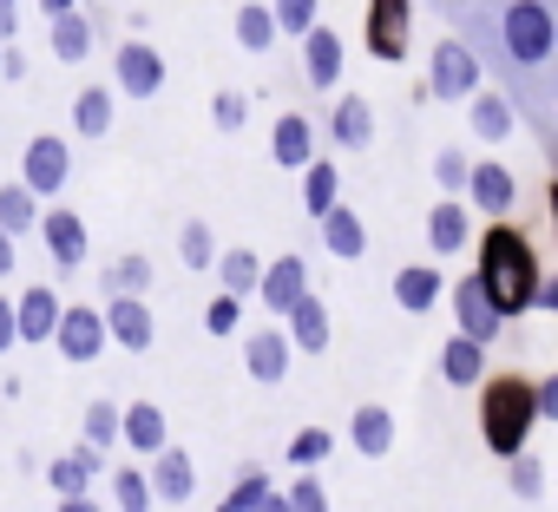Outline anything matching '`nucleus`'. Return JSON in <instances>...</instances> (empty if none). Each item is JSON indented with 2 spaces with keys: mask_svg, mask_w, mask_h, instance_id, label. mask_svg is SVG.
Instances as JSON below:
<instances>
[{
  "mask_svg": "<svg viewBox=\"0 0 558 512\" xmlns=\"http://www.w3.org/2000/svg\"><path fill=\"white\" fill-rule=\"evenodd\" d=\"M99 473H106V453H93V447H66V453L47 460V486H53V499H93Z\"/></svg>",
  "mask_w": 558,
  "mask_h": 512,
  "instance_id": "dca6fc26",
  "label": "nucleus"
},
{
  "mask_svg": "<svg viewBox=\"0 0 558 512\" xmlns=\"http://www.w3.org/2000/svg\"><path fill=\"white\" fill-rule=\"evenodd\" d=\"M53 512H106V505H99V499H60Z\"/></svg>",
  "mask_w": 558,
  "mask_h": 512,
  "instance_id": "6e6d98bb",
  "label": "nucleus"
},
{
  "mask_svg": "<svg viewBox=\"0 0 558 512\" xmlns=\"http://www.w3.org/2000/svg\"><path fill=\"white\" fill-rule=\"evenodd\" d=\"M269 14H276V34L310 40L323 27V0H269Z\"/></svg>",
  "mask_w": 558,
  "mask_h": 512,
  "instance_id": "58836bf2",
  "label": "nucleus"
},
{
  "mask_svg": "<svg viewBox=\"0 0 558 512\" xmlns=\"http://www.w3.org/2000/svg\"><path fill=\"white\" fill-rule=\"evenodd\" d=\"M362 40H368V60L401 66V60H408V47H414V0H368V14H362Z\"/></svg>",
  "mask_w": 558,
  "mask_h": 512,
  "instance_id": "39448f33",
  "label": "nucleus"
},
{
  "mask_svg": "<svg viewBox=\"0 0 558 512\" xmlns=\"http://www.w3.org/2000/svg\"><path fill=\"white\" fill-rule=\"evenodd\" d=\"M538 420L558 427V375H538Z\"/></svg>",
  "mask_w": 558,
  "mask_h": 512,
  "instance_id": "8fccbe9b",
  "label": "nucleus"
},
{
  "mask_svg": "<svg viewBox=\"0 0 558 512\" xmlns=\"http://www.w3.org/2000/svg\"><path fill=\"white\" fill-rule=\"evenodd\" d=\"M47 40H53V60L80 66V60L93 53V21H86V14H66V21H53V27H47Z\"/></svg>",
  "mask_w": 558,
  "mask_h": 512,
  "instance_id": "e433bc0d",
  "label": "nucleus"
},
{
  "mask_svg": "<svg viewBox=\"0 0 558 512\" xmlns=\"http://www.w3.org/2000/svg\"><path fill=\"white\" fill-rule=\"evenodd\" d=\"M60 316H66V303H60V290H53V283H27V290L14 296V329H21V342H27V349H53Z\"/></svg>",
  "mask_w": 558,
  "mask_h": 512,
  "instance_id": "f8f14e48",
  "label": "nucleus"
},
{
  "mask_svg": "<svg viewBox=\"0 0 558 512\" xmlns=\"http://www.w3.org/2000/svg\"><path fill=\"white\" fill-rule=\"evenodd\" d=\"M112 512H151L158 499H151V479H145V466H112Z\"/></svg>",
  "mask_w": 558,
  "mask_h": 512,
  "instance_id": "4c0bfd02",
  "label": "nucleus"
},
{
  "mask_svg": "<svg viewBox=\"0 0 558 512\" xmlns=\"http://www.w3.org/2000/svg\"><path fill=\"white\" fill-rule=\"evenodd\" d=\"M66 178H73V145H66L60 132H40V138H27V151H21V184H27L40 204H60Z\"/></svg>",
  "mask_w": 558,
  "mask_h": 512,
  "instance_id": "423d86ee",
  "label": "nucleus"
},
{
  "mask_svg": "<svg viewBox=\"0 0 558 512\" xmlns=\"http://www.w3.org/2000/svg\"><path fill=\"white\" fill-rule=\"evenodd\" d=\"M290 362H296V349H290L283 329H250V336H243V368H250V381L283 388V381H290Z\"/></svg>",
  "mask_w": 558,
  "mask_h": 512,
  "instance_id": "2eb2a0df",
  "label": "nucleus"
},
{
  "mask_svg": "<svg viewBox=\"0 0 558 512\" xmlns=\"http://www.w3.org/2000/svg\"><path fill=\"white\" fill-rule=\"evenodd\" d=\"M145 479H151V499H165V505H191V492H197V466L184 447H165L158 460H145Z\"/></svg>",
  "mask_w": 558,
  "mask_h": 512,
  "instance_id": "5701e85b",
  "label": "nucleus"
},
{
  "mask_svg": "<svg viewBox=\"0 0 558 512\" xmlns=\"http://www.w3.org/2000/svg\"><path fill=\"white\" fill-rule=\"evenodd\" d=\"M8 277H21V243L0 230V283H8Z\"/></svg>",
  "mask_w": 558,
  "mask_h": 512,
  "instance_id": "3c124183",
  "label": "nucleus"
},
{
  "mask_svg": "<svg viewBox=\"0 0 558 512\" xmlns=\"http://www.w3.org/2000/svg\"><path fill=\"white\" fill-rule=\"evenodd\" d=\"M40 243H47V256H53L60 270H80L86 256H93L86 217H80V210H66V204H47V217H40Z\"/></svg>",
  "mask_w": 558,
  "mask_h": 512,
  "instance_id": "ddd939ff",
  "label": "nucleus"
},
{
  "mask_svg": "<svg viewBox=\"0 0 558 512\" xmlns=\"http://www.w3.org/2000/svg\"><path fill=\"white\" fill-rule=\"evenodd\" d=\"M532 427H538V381L525 375H486L480 381V440L499 460L532 453Z\"/></svg>",
  "mask_w": 558,
  "mask_h": 512,
  "instance_id": "f03ea898",
  "label": "nucleus"
},
{
  "mask_svg": "<svg viewBox=\"0 0 558 512\" xmlns=\"http://www.w3.org/2000/svg\"><path fill=\"white\" fill-rule=\"evenodd\" d=\"M473 277H480V290L493 296V309H499L506 322H512V316H525V309L538 303V283H545L538 249L525 243V230H519V223H486V230H480Z\"/></svg>",
  "mask_w": 558,
  "mask_h": 512,
  "instance_id": "f257e3e1",
  "label": "nucleus"
},
{
  "mask_svg": "<svg viewBox=\"0 0 558 512\" xmlns=\"http://www.w3.org/2000/svg\"><path fill=\"white\" fill-rule=\"evenodd\" d=\"M112 119H119V93L112 86H80V99H73V138H106Z\"/></svg>",
  "mask_w": 558,
  "mask_h": 512,
  "instance_id": "cd10ccee",
  "label": "nucleus"
},
{
  "mask_svg": "<svg viewBox=\"0 0 558 512\" xmlns=\"http://www.w3.org/2000/svg\"><path fill=\"white\" fill-rule=\"evenodd\" d=\"M466 125H473V138H486V145L512 138V99L493 93V86H480V93L466 99Z\"/></svg>",
  "mask_w": 558,
  "mask_h": 512,
  "instance_id": "c85d7f7f",
  "label": "nucleus"
},
{
  "mask_svg": "<svg viewBox=\"0 0 558 512\" xmlns=\"http://www.w3.org/2000/svg\"><path fill=\"white\" fill-rule=\"evenodd\" d=\"M532 309H545V316H558V277H545V283H538V303H532Z\"/></svg>",
  "mask_w": 558,
  "mask_h": 512,
  "instance_id": "864d4df0",
  "label": "nucleus"
},
{
  "mask_svg": "<svg viewBox=\"0 0 558 512\" xmlns=\"http://www.w3.org/2000/svg\"><path fill=\"white\" fill-rule=\"evenodd\" d=\"M342 53H349V47H342V34L323 21V27L303 40V80H310L316 93H336V80H342Z\"/></svg>",
  "mask_w": 558,
  "mask_h": 512,
  "instance_id": "393cba45",
  "label": "nucleus"
},
{
  "mask_svg": "<svg viewBox=\"0 0 558 512\" xmlns=\"http://www.w3.org/2000/svg\"><path fill=\"white\" fill-rule=\"evenodd\" d=\"M329 145L336 151H368L375 145V106L362 93H342L336 112H329Z\"/></svg>",
  "mask_w": 558,
  "mask_h": 512,
  "instance_id": "b1692460",
  "label": "nucleus"
},
{
  "mask_svg": "<svg viewBox=\"0 0 558 512\" xmlns=\"http://www.w3.org/2000/svg\"><path fill=\"white\" fill-rule=\"evenodd\" d=\"M283 499H290V512H329V486H323L316 473H296V479L283 486Z\"/></svg>",
  "mask_w": 558,
  "mask_h": 512,
  "instance_id": "a18cd8bd",
  "label": "nucleus"
},
{
  "mask_svg": "<svg viewBox=\"0 0 558 512\" xmlns=\"http://www.w3.org/2000/svg\"><path fill=\"white\" fill-rule=\"evenodd\" d=\"M480 86H486V80H480V60H473V47H466V40H434L421 93H427V99H440V106H466Z\"/></svg>",
  "mask_w": 558,
  "mask_h": 512,
  "instance_id": "20e7f679",
  "label": "nucleus"
},
{
  "mask_svg": "<svg viewBox=\"0 0 558 512\" xmlns=\"http://www.w3.org/2000/svg\"><path fill=\"white\" fill-rule=\"evenodd\" d=\"M336 204H342V171H336V158H316V164L303 171V210L323 223Z\"/></svg>",
  "mask_w": 558,
  "mask_h": 512,
  "instance_id": "473e14b6",
  "label": "nucleus"
},
{
  "mask_svg": "<svg viewBox=\"0 0 558 512\" xmlns=\"http://www.w3.org/2000/svg\"><path fill=\"white\" fill-rule=\"evenodd\" d=\"M210 125H217L223 138H236V132L250 125V93H236V86H223V93H210Z\"/></svg>",
  "mask_w": 558,
  "mask_h": 512,
  "instance_id": "37998d69",
  "label": "nucleus"
},
{
  "mask_svg": "<svg viewBox=\"0 0 558 512\" xmlns=\"http://www.w3.org/2000/svg\"><path fill=\"white\" fill-rule=\"evenodd\" d=\"M21 34V0H0V47H14Z\"/></svg>",
  "mask_w": 558,
  "mask_h": 512,
  "instance_id": "603ef678",
  "label": "nucleus"
},
{
  "mask_svg": "<svg viewBox=\"0 0 558 512\" xmlns=\"http://www.w3.org/2000/svg\"><path fill=\"white\" fill-rule=\"evenodd\" d=\"M53 349H60V362H73V368L99 362V355H106V309L66 303V316H60V329H53Z\"/></svg>",
  "mask_w": 558,
  "mask_h": 512,
  "instance_id": "9d476101",
  "label": "nucleus"
},
{
  "mask_svg": "<svg viewBox=\"0 0 558 512\" xmlns=\"http://www.w3.org/2000/svg\"><path fill=\"white\" fill-rule=\"evenodd\" d=\"M499 47L512 66H545L551 47H558V14L545 8V0H512V8L499 14Z\"/></svg>",
  "mask_w": 558,
  "mask_h": 512,
  "instance_id": "7ed1b4c3",
  "label": "nucleus"
},
{
  "mask_svg": "<svg viewBox=\"0 0 558 512\" xmlns=\"http://www.w3.org/2000/svg\"><path fill=\"white\" fill-rule=\"evenodd\" d=\"M256 512H290V499H283V486H276V492H269V499H263Z\"/></svg>",
  "mask_w": 558,
  "mask_h": 512,
  "instance_id": "4d7b16f0",
  "label": "nucleus"
},
{
  "mask_svg": "<svg viewBox=\"0 0 558 512\" xmlns=\"http://www.w3.org/2000/svg\"><path fill=\"white\" fill-rule=\"evenodd\" d=\"M178 264L197 270V277L217 270V230H210V217H184L178 223Z\"/></svg>",
  "mask_w": 558,
  "mask_h": 512,
  "instance_id": "2f4dec72",
  "label": "nucleus"
},
{
  "mask_svg": "<svg viewBox=\"0 0 558 512\" xmlns=\"http://www.w3.org/2000/svg\"><path fill=\"white\" fill-rule=\"evenodd\" d=\"M323 249L336 256V264H362V256H368V217L349 210V204H336L323 217Z\"/></svg>",
  "mask_w": 558,
  "mask_h": 512,
  "instance_id": "a878e982",
  "label": "nucleus"
},
{
  "mask_svg": "<svg viewBox=\"0 0 558 512\" xmlns=\"http://www.w3.org/2000/svg\"><path fill=\"white\" fill-rule=\"evenodd\" d=\"M40 217H47V204L21 184V178H8V184H0V230H8L14 243L27 236V230H40Z\"/></svg>",
  "mask_w": 558,
  "mask_h": 512,
  "instance_id": "7c9ffc66",
  "label": "nucleus"
},
{
  "mask_svg": "<svg viewBox=\"0 0 558 512\" xmlns=\"http://www.w3.org/2000/svg\"><path fill=\"white\" fill-rule=\"evenodd\" d=\"M303 296H310V264H303L296 249H283L276 264H263V290H256L263 316H276V322H283V316H290Z\"/></svg>",
  "mask_w": 558,
  "mask_h": 512,
  "instance_id": "9b49d317",
  "label": "nucleus"
},
{
  "mask_svg": "<svg viewBox=\"0 0 558 512\" xmlns=\"http://www.w3.org/2000/svg\"><path fill=\"white\" fill-rule=\"evenodd\" d=\"M165 80H171V66H165V53H158L151 40H125V47L112 53V93H119V99H158Z\"/></svg>",
  "mask_w": 558,
  "mask_h": 512,
  "instance_id": "0eeeda50",
  "label": "nucleus"
},
{
  "mask_svg": "<svg viewBox=\"0 0 558 512\" xmlns=\"http://www.w3.org/2000/svg\"><path fill=\"white\" fill-rule=\"evenodd\" d=\"M434 184H440V197H466V184H473V158H466L460 145L434 151Z\"/></svg>",
  "mask_w": 558,
  "mask_h": 512,
  "instance_id": "a19ab883",
  "label": "nucleus"
},
{
  "mask_svg": "<svg viewBox=\"0 0 558 512\" xmlns=\"http://www.w3.org/2000/svg\"><path fill=\"white\" fill-rule=\"evenodd\" d=\"M40 14H47V27H53V21H66V14H80V0H40Z\"/></svg>",
  "mask_w": 558,
  "mask_h": 512,
  "instance_id": "5fc2aeb1",
  "label": "nucleus"
},
{
  "mask_svg": "<svg viewBox=\"0 0 558 512\" xmlns=\"http://www.w3.org/2000/svg\"><path fill=\"white\" fill-rule=\"evenodd\" d=\"M466 204H473V217L506 223L512 204H519V178H512L499 158H480V164H473V184H466Z\"/></svg>",
  "mask_w": 558,
  "mask_h": 512,
  "instance_id": "4468645a",
  "label": "nucleus"
},
{
  "mask_svg": "<svg viewBox=\"0 0 558 512\" xmlns=\"http://www.w3.org/2000/svg\"><path fill=\"white\" fill-rule=\"evenodd\" d=\"M8 349H21V329H14V296L0 290V355H8Z\"/></svg>",
  "mask_w": 558,
  "mask_h": 512,
  "instance_id": "09e8293b",
  "label": "nucleus"
},
{
  "mask_svg": "<svg viewBox=\"0 0 558 512\" xmlns=\"http://www.w3.org/2000/svg\"><path fill=\"white\" fill-rule=\"evenodd\" d=\"M269 492H276V479H269V473H256V466H250V473H243V479H236V486H230V492H223V499H217V512H256V505H263V499H269Z\"/></svg>",
  "mask_w": 558,
  "mask_h": 512,
  "instance_id": "c03bdc74",
  "label": "nucleus"
},
{
  "mask_svg": "<svg viewBox=\"0 0 558 512\" xmlns=\"http://www.w3.org/2000/svg\"><path fill=\"white\" fill-rule=\"evenodd\" d=\"M269 158L283 171H310L316 164V119L310 112H283L269 125Z\"/></svg>",
  "mask_w": 558,
  "mask_h": 512,
  "instance_id": "a211bd4d",
  "label": "nucleus"
},
{
  "mask_svg": "<svg viewBox=\"0 0 558 512\" xmlns=\"http://www.w3.org/2000/svg\"><path fill=\"white\" fill-rule=\"evenodd\" d=\"M217 290L223 296H236V303H250L256 290H263V256L256 249H243V243H230V249H217Z\"/></svg>",
  "mask_w": 558,
  "mask_h": 512,
  "instance_id": "bb28decb",
  "label": "nucleus"
},
{
  "mask_svg": "<svg viewBox=\"0 0 558 512\" xmlns=\"http://www.w3.org/2000/svg\"><path fill=\"white\" fill-rule=\"evenodd\" d=\"M551 223H558V184H551Z\"/></svg>",
  "mask_w": 558,
  "mask_h": 512,
  "instance_id": "13d9d810",
  "label": "nucleus"
},
{
  "mask_svg": "<svg viewBox=\"0 0 558 512\" xmlns=\"http://www.w3.org/2000/svg\"><path fill=\"white\" fill-rule=\"evenodd\" d=\"M440 381L447 388H480L486 381V349L466 342V336H447L440 342Z\"/></svg>",
  "mask_w": 558,
  "mask_h": 512,
  "instance_id": "c756f323",
  "label": "nucleus"
},
{
  "mask_svg": "<svg viewBox=\"0 0 558 512\" xmlns=\"http://www.w3.org/2000/svg\"><path fill=\"white\" fill-rule=\"evenodd\" d=\"M506 486L532 505V499H545V492H551V473H545V460H538V453H519V460H506Z\"/></svg>",
  "mask_w": 558,
  "mask_h": 512,
  "instance_id": "ea45409f",
  "label": "nucleus"
},
{
  "mask_svg": "<svg viewBox=\"0 0 558 512\" xmlns=\"http://www.w3.org/2000/svg\"><path fill=\"white\" fill-rule=\"evenodd\" d=\"M362 460H388L395 453V407H381V401H362L355 414H349V434H342Z\"/></svg>",
  "mask_w": 558,
  "mask_h": 512,
  "instance_id": "4be33fe9",
  "label": "nucleus"
},
{
  "mask_svg": "<svg viewBox=\"0 0 558 512\" xmlns=\"http://www.w3.org/2000/svg\"><path fill=\"white\" fill-rule=\"evenodd\" d=\"M119 427H125V407H119V401H86V414H80V447L106 453V447H119Z\"/></svg>",
  "mask_w": 558,
  "mask_h": 512,
  "instance_id": "f704fd0d",
  "label": "nucleus"
},
{
  "mask_svg": "<svg viewBox=\"0 0 558 512\" xmlns=\"http://www.w3.org/2000/svg\"><path fill=\"white\" fill-rule=\"evenodd\" d=\"M421 230H427V249H434V256H460V249L473 243V204H466V197H440V204L421 217Z\"/></svg>",
  "mask_w": 558,
  "mask_h": 512,
  "instance_id": "f3484780",
  "label": "nucleus"
},
{
  "mask_svg": "<svg viewBox=\"0 0 558 512\" xmlns=\"http://www.w3.org/2000/svg\"><path fill=\"white\" fill-rule=\"evenodd\" d=\"M151 283H158V264H151V256H138V249H125L119 264H106V290L112 296H145Z\"/></svg>",
  "mask_w": 558,
  "mask_h": 512,
  "instance_id": "c9c22d12",
  "label": "nucleus"
},
{
  "mask_svg": "<svg viewBox=\"0 0 558 512\" xmlns=\"http://www.w3.org/2000/svg\"><path fill=\"white\" fill-rule=\"evenodd\" d=\"M106 342L125 355H151L158 349V309L145 296H106Z\"/></svg>",
  "mask_w": 558,
  "mask_h": 512,
  "instance_id": "1a4fd4ad",
  "label": "nucleus"
},
{
  "mask_svg": "<svg viewBox=\"0 0 558 512\" xmlns=\"http://www.w3.org/2000/svg\"><path fill=\"white\" fill-rule=\"evenodd\" d=\"M27 73H34V66H27V53H21V47H0V80H8V86H21Z\"/></svg>",
  "mask_w": 558,
  "mask_h": 512,
  "instance_id": "de8ad7c7",
  "label": "nucleus"
},
{
  "mask_svg": "<svg viewBox=\"0 0 558 512\" xmlns=\"http://www.w3.org/2000/svg\"><path fill=\"white\" fill-rule=\"evenodd\" d=\"M119 447H132L138 460H158V453L171 447L165 407H158V401H132V407H125V427H119Z\"/></svg>",
  "mask_w": 558,
  "mask_h": 512,
  "instance_id": "412c9836",
  "label": "nucleus"
},
{
  "mask_svg": "<svg viewBox=\"0 0 558 512\" xmlns=\"http://www.w3.org/2000/svg\"><path fill=\"white\" fill-rule=\"evenodd\" d=\"M204 329H210V336H236V329H243V303L217 290V296L204 303Z\"/></svg>",
  "mask_w": 558,
  "mask_h": 512,
  "instance_id": "49530a36",
  "label": "nucleus"
},
{
  "mask_svg": "<svg viewBox=\"0 0 558 512\" xmlns=\"http://www.w3.org/2000/svg\"><path fill=\"white\" fill-rule=\"evenodd\" d=\"M551 492H558V473H551Z\"/></svg>",
  "mask_w": 558,
  "mask_h": 512,
  "instance_id": "bf43d9fd",
  "label": "nucleus"
},
{
  "mask_svg": "<svg viewBox=\"0 0 558 512\" xmlns=\"http://www.w3.org/2000/svg\"><path fill=\"white\" fill-rule=\"evenodd\" d=\"M447 303H453V336L493 349V336L506 329V316L493 309V296L480 290V277H453V283H447Z\"/></svg>",
  "mask_w": 558,
  "mask_h": 512,
  "instance_id": "6e6552de",
  "label": "nucleus"
},
{
  "mask_svg": "<svg viewBox=\"0 0 558 512\" xmlns=\"http://www.w3.org/2000/svg\"><path fill=\"white\" fill-rule=\"evenodd\" d=\"M230 27H236V47H243V53H256V60H263L276 40H283V34H276V14L263 8V0H243Z\"/></svg>",
  "mask_w": 558,
  "mask_h": 512,
  "instance_id": "72a5a7b5",
  "label": "nucleus"
},
{
  "mask_svg": "<svg viewBox=\"0 0 558 512\" xmlns=\"http://www.w3.org/2000/svg\"><path fill=\"white\" fill-rule=\"evenodd\" d=\"M447 303V277H440V264H401L395 270V309H408V316H434Z\"/></svg>",
  "mask_w": 558,
  "mask_h": 512,
  "instance_id": "6ab92c4d",
  "label": "nucleus"
},
{
  "mask_svg": "<svg viewBox=\"0 0 558 512\" xmlns=\"http://www.w3.org/2000/svg\"><path fill=\"white\" fill-rule=\"evenodd\" d=\"M283 322H290L283 336H290V349H296V355H329V342H336V322H329V303H323L316 290H310V296H303V303H296Z\"/></svg>",
  "mask_w": 558,
  "mask_h": 512,
  "instance_id": "aec40b11",
  "label": "nucleus"
},
{
  "mask_svg": "<svg viewBox=\"0 0 558 512\" xmlns=\"http://www.w3.org/2000/svg\"><path fill=\"white\" fill-rule=\"evenodd\" d=\"M336 440H342V434H329V427H303V434L290 440V466H296V473H316V466L336 453Z\"/></svg>",
  "mask_w": 558,
  "mask_h": 512,
  "instance_id": "79ce46f5",
  "label": "nucleus"
}]
</instances>
